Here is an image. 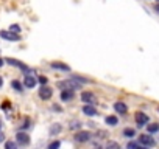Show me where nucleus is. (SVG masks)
I'll list each match as a JSON object with an SVG mask.
<instances>
[{"mask_svg":"<svg viewBox=\"0 0 159 149\" xmlns=\"http://www.w3.org/2000/svg\"><path fill=\"white\" fill-rule=\"evenodd\" d=\"M2 141H3V134L0 132V143H2Z\"/></svg>","mask_w":159,"mask_h":149,"instance_id":"obj_27","label":"nucleus"},{"mask_svg":"<svg viewBox=\"0 0 159 149\" xmlns=\"http://www.w3.org/2000/svg\"><path fill=\"white\" fill-rule=\"evenodd\" d=\"M83 113L87 115V117H94V115L97 113V110H95L94 106H84V107H83Z\"/></svg>","mask_w":159,"mask_h":149,"instance_id":"obj_11","label":"nucleus"},{"mask_svg":"<svg viewBox=\"0 0 159 149\" xmlns=\"http://www.w3.org/2000/svg\"><path fill=\"white\" fill-rule=\"evenodd\" d=\"M59 146H61V143H59V141H53V143H50V144H49V149H58Z\"/></svg>","mask_w":159,"mask_h":149,"instance_id":"obj_19","label":"nucleus"},{"mask_svg":"<svg viewBox=\"0 0 159 149\" xmlns=\"http://www.w3.org/2000/svg\"><path fill=\"white\" fill-rule=\"evenodd\" d=\"M154 10H156V11H157V13H159V3H157V5H156V6H154Z\"/></svg>","mask_w":159,"mask_h":149,"instance_id":"obj_28","label":"nucleus"},{"mask_svg":"<svg viewBox=\"0 0 159 149\" xmlns=\"http://www.w3.org/2000/svg\"><path fill=\"white\" fill-rule=\"evenodd\" d=\"M157 2H159V0H157Z\"/></svg>","mask_w":159,"mask_h":149,"instance_id":"obj_32","label":"nucleus"},{"mask_svg":"<svg viewBox=\"0 0 159 149\" xmlns=\"http://www.w3.org/2000/svg\"><path fill=\"white\" fill-rule=\"evenodd\" d=\"M74 98V90H62L61 92V99L62 101H70Z\"/></svg>","mask_w":159,"mask_h":149,"instance_id":"obj_9","label":"nucleus"},{"mask_svg":"<svg viewBox=\"0 0 159 149\" xmlns=\"http://www.w3.org/2000/svg\"><path fill=\"white\" fill-rule=\"evenodd\" d=\"M5 149H16V143H14V141H6Z\"/></svg>","mask_w":159,"mask_h":149,"instance_id":"obj_20","label":"nucleus"},{"mask_svg":"<svg viewBox=\"0 0 159 149\" xmlns=\"http://www.w3.org/2000/svg\"><path fill=\"white\" fill-rule=\"evenodd\" d=\"M59 131H61V126H59V124H55V126L50 129V132H52V134H58Z\"/></svg>","mask_w":159,"mask_h":149,"instance_id":"obj_21","label":"nucleus"},{"mask_svg":"<svg viewBox=\"0 0 159 149\" xmlns=\"http://www.w3.org/2000/svg\"><path fill=\"white\" fill-rule=\"evenodd\" d=\"M128 149H139V146L136 144V143H133V141H131V143L128 144Z\"/></svg>","mask_w":159,"mask_h":149,"instance_id":"obj_24","label":"nucleus"},{"mask_svg":"<svg viewBox=\"0 0 159 149\" xmlns=\"http://www.w3.org/2000/svg\"><path fill=\"white\" fill-rule=\"evenodd\" d=\"M0 36H2L3 39H6V40H19L20 37L17 36V34H14V33H11V31H0Z\"/></svg>","mask_w":159,"mask_h":149,"instance_id":"obj_5","label":"nucleus"},{"mask_svg":"<svg viewBox=\"0 0 159 149\" xmlns=\"http://www.w3.org/2000/svg\"><path fill=\"white\" fill-rule=\"evenodd\" d=\"M52 89L50 87H47V86H44V87H41L39 89V96L42 98V99H50L52 98Z\"/></svg>","mask_w":159,"mask_h":149,"instance_id":"obj_3","label":"nucleus"},{"mask_svg":"<svg viewBox=\"0 0 159 149\" xmlns=\"http://www.w3.org/2000/svg\"><path fill=\"white\" fill-rule=\"evenodd\" d=\"M89 138H90V132H86V131H81V132H78V134L75 135V140H77V141H80V143L87 141Z\"/></svg>","mask_w":159,"mask_h":149,"instance_id":"obj_6","label":"nucleus"},{"mask_svg":"<svg viewBox=\"0 0 159 149\" xmlns=\"http://www.w3.org/2000/svg\"><path fill=\"white\" fill-rule=\"evenodd\" d=\"M81 99H83V101L84 103H92L94 101V93H90V92H83L81 93Z\"/></svg>","mask_w":159,"mask_h":149,"instance_id":"obj_10","label":"nucleus"},{"mask_svg":"<svg viewBox=\"0 0 159 149\" xmlns=\"http://www.w3.org/2000/svg\"><path fill=\"white\" fill-rule=\"evenodd\" d=\"M2 86H3V79H2V78H0V87H2Z\"/></svg>","mask_w":159,"mask_h":149,"instance_id":"obj_29","label":"nucleus"},{"mask_svg":"<svg viewBox=\"0 0 159 149\" xmlns=\"http://www.w3.org/2000/svg\"><path fill=\"white\" fill-rule=\"evenodd\" d=\"M139 149H148V147H147V146H144V147H139Z\"/></svg>","mask_w":159,"mask_h":149,"instance_id":"obj_31","label":"nucleus"},{"mask_svg":"<svg viewBox=\"0 0 159 149\" xmlns=\"http://www.w3.org/2000/svg\"><path fill=\"white\" fill-rule=\"evenodd\" d=\"M117 123H119L117 117H114V115H109V117H106V124H109V126H116Z\"/></svg>","mask_w":159,"mask_h":149,"instance_id":"obj_15","label":"nucleus"},{"mask_svg":"<svg viewBox=\"0 0 159 149\" xmlns=\"http://www.w3.org/2000/svg\"><path fill=\"white\" fill-rule=\"evenodd\" d=\"M77 81H78V79H77ZM77 81H74V79L62 81V82H59L58 86H59V89L62 87V90H75V89H80V82H77Z\"/></svg>","mask_w":159,"mask_h":149,"instance_id":"obj_1","label":"nucleus"},{"mask_svg":"<svg viewBox=\"0 0 159 149\" xmlns=\"http://www.w3.org/2000/svg\"><path fill=\"white\" fill-rule=\"evenodd\" d=\"M106 147H108V149H119V144H117L116 141H109Z\"/></svg>","mask_w":159,"mask_h":149,"instance_id":"obj_18","label":"nucleus"},{"mask_svg":"<svg viewBox=\"0 0 159 149\" xmlns=\"http://www.w3.org/2000/svg\"><path fill=\"white\" fill-rule=\"evenodd\" d=\"M13 87H14L16 90H22V87H20V82H19V81H13Z\"/></svg>","mask_w":159,"mask_h":149,"instance_id":"obj_23","label":"nucleus"},{"mask_svg":"<svg viewBox=\"0 0 159 149\" xmlns=\"http://www.w3.org/2000/svg\"><path fill=\"white\" fill-rule=\"evenodd\" d=\"M70 128H72V129H78V128H80V124H78V123H72V124H70Z\"/></svg>","mask_w":159,"mask_h":149,"instance_id":"obj_26","label":"nucleus"},{"mask_svg":"<svg viewBox=\"0 0 159 149\" xmlns=\"http://www.w3.org/2000/svg\"><path fill=\"white\" fill-rule=\"evenodd\" d=\"M24 86L28 87V89H33V87L36 86V78H33L31 74H27L25 79H24Z\"/></svg>","mask_w":159,"mask_h":149,"instance_id":"obj_7","label":"nucleus"},{"mask_svg":"<svg viewBox=\"0 0 159 149\" xmlns=\"http://www.w3.org/2000/svg\"><path fill=\"white\" fill-rule=\"evenodd\" d=\"M10 31H11V33H19V31H20V27H19V25H11Z\"/></svg>","mask_w":159,"mask_h":149,"instance_id":"obj_22","label":"nucleus"},{"mask_svg":"<svg viewBox=\"0 0 159 149\" xmlns=\"http://www.w3.org/2000/svg\"><path fill=\"white\" fill-rule=\"evenodd\" d=\"M136 123H137V126H145L148 123V117L144 112H136Z\"/></svg>","mask_w":159,"mask_h":149,"instance_id":"obj_2","label":"nucleus"},{"mask_svg":"<svg viewBox=\"0 0 159 149\" xmlns=\"http://www.w3.org/2000/svg\"><path fill=\"white\" fill-rule=\"evenodd\" d=\"M3 62H5L3 59H0V67H2V65H3Z\"/></svg>","mask_w":159,"mask_h":149,"instance_id":"obj_30","label":"nucleus"},{"mask_svg":"<svg viewBox=\"0 0 159 149\" xmlns=\"http://www.w3.org/2000/svg\"><path fill=\"white\" fill-rule=\"evenodd\" d=\"M52 67H53V68H58V70H64V71H69V70H70V67H69V65H66V64H59V62H53V64H52Z\"/></svg>","mask_w":159,"mask_h":149,"instance_id":"obj_14","label":"nucleus"},{"mask_svg":"<svg viewBox=\"0 0 159 149\" xmlns=\"http://www.w3.org/2000/svg\"><path fill=\"white\" fill-rule=\"evenodd\" d=\"M39 82H41V84H47V78H45V76H41V78H39Z\"/></svg>","mask_w":159,"mask_h":149,"instance_id":"obj_25","label":"nucleus"},{"mask_svg":"<svg viewBox=\"0 0 159 149\" xmlns=\"http://www.w3.org/2000/svg\"><path fill=\"white\" fill-rule=\"evenodd\" d=\"M16 137H17V143H20V144H28L30 143V137L24 132H19Z\"/></svg>","mask_w":159,"mask_h":149,"instance_id":"obj_8","label":"nucleus"},{"mask_svg":"<svg viewBox=\"0 0 159 149\" xmlns=\"http://www.w3.org/2000/svg\"><path fill=\"white\" fill-rule=\"evenodd\" d=\"M8 64H11V65H14V67H19V68H22V70H27V65H24L20 61H16V59H11V58H8V59H5Z\"/></svg>","mask_w":159,"mask_h":149,"instance_id":"obj_12","label":"nucleus"},{"mask_svg":"<svg viewBox=\"0 0 159 149\" xmlns=\"http://www.w3.org/2000/svg\"><path fill=\"white\" fill-rule=\"evenodd\" d=\"M139 141H141L144 146H147V147L154 144V140H153V137H150V135H147V134H145V135H141V137H139Z\"/></svg>","mask_w":159,"mask_h":149,"instance_id":"obj_4","label":"nucleus"},{"mask_svg":"<svg viewBox=\"0 0 159 149\" xmlns=\"http://www.w3.org/2000/svg\"><path fill=\"white\" fill-rule=\"evenodd\" d=\"M159 131V126L157 124H148V132L153 134V132H157Z\"/></svg>","mask_w":159,"mask_h":149,"instance_id":"obj_16","label":"nucleus"},{"mask_svg":"<svg viewBox=\"0 0 159 149\" xmlns=\"http://www.w3.org/2000/svg\"><path fill=\"white\" fill-rule=\"evenodd\" d=\"M114 109H116V112H119V113H125L128 107H126V104H123V103H120V101H119V103H116V104H114Z\"/></svg>","mask_w":159,"mask_h":149,"instance_id":"obj_13","label":"nucleus"},{"mask_svg":"<svg viewBox=\"0 0 159 149\" xmlns=\"http://www.w3.org/2000/svg\"><path fill=\"white\" fill-rule=\"evenodd\" d=\"M123 135H125V137H134V135H136V131H134V129H125V131H123Z\"/></svg>","mask_w":159,"mask_h":149,"instance_id":"obj_17","label":"nucleus"}]
</instances>
